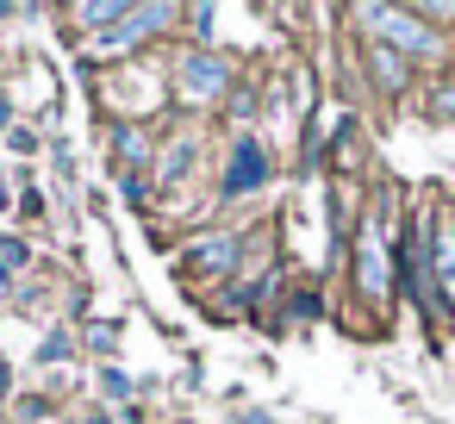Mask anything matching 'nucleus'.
Segmentation results:
<instances>
[{
	"label": "nucleus",
	"instance_id": "obj_1",
	"mask_svg": "<svg viewBox=\"0 0 455 424\" xmlns=\"http://www.w3.org/2000/svg\"><path fill=\"white\" fill-rule=\"evenodd\" d=\"M262 181H268V156H262V144H256V138H243V144L231 150L225 194H250V188H262Z\"/></svg>",
	"mask_w": 455,
	"mask_h": 424
},
{
	"label": "nucleus",
	"instance_id": "obj_2",
	"mask_svg": "<svg viewBox=\"0 0 455 424\" xmlns=\"http://www.w3.org/2000/svg\"><path fill=\"white\" fill-rule=\"evenodd\" d=\"M163 20H169V7H144V13H125V20H119V32H100V38H94V57H107V51H125V44H138V38H144L150 26H163Z\"/></svg>",
	"mask_w": 455,
	"mask_h": 424
},
{
	"label": "nucleus",
	"instance_id": "obj_3",
	"mask_svg": "<svg viewBox=\"0 0 455 424\" xmlns=\"http://www.w3.org/2000/svg\"><path fill=\"white\" fill-rule=\"evenodd\" d=\"M219 88H225V63L219 57H188L181 63V94L188 100H212Z\"/></svg>",
	"mask_w": 455,
	"mask_h": 424
},
{
	"label": "nucleus",
	"instance_id": "obj_4",
	"mask_svg": "<svg viewBox=\"0 0 455 424\" xmlns=\"http://www.w3.org/2000/svg\"><path fill=\"white\" fill-rule=\"evenodd\" d=\"M368 20H380V26H387V38H399V44H405V51H418V57H430V51H436V38H430L424 26H411L405 13H380V7H368Z\"/></svg>",
	"mask_w": 455,
	"mask_h": 424
},
{
	"label": "nucleus",
	"instance_id": "obj_5",
	"mask_svg": "<svg viewBox=\"0 0 455 424\" xmlns=\"http://www.w3.org/2000/svg\"><path fill=\"white\" fill-rule=\"evenodd\" d=\"M362 287H368V293H380V287H387V250H380V225H368V231H362Z\"/></svg>",
	"mask_w": 455,
	"mask_h": 424
},
{
	"label": "nucleus",
	"instance_id": "obj_6",
	"mask_svg": "<svg viewBox=\"0 0 455 424\" xmlns=\"http://www.w3.org/2000/svg\"><path fill=\"white\" fill-rule=\"evenodd\" d=\"M231 256H237V237H212V244H200L188 262H194V268H225Z\"/></svg>",
	"mask_w": 455,
	"mask_h": 424
},
{
	"label": "nucleus",
	"instance_id": "obj_7",
	"mask_svg": "<svg viewBox=\"0 0 455 424\" xmlns=\"http://www.w3.org/2000/svg\"><path fill=\"white\" fill-rule=\"evenodd\" d=\"M436 281H443V300L455 306V244L436 237Z\"/></svg>",
	"mask_w": 455,
	"mask_h": 424
},
{
	"label": "nucleus",
	"instance_id": "obj_8",
	"mask_svg": "<svg viewBox=\"0 0 455 424\" xmlns=\"http://www.w3.org/2000/svg\"><path fill=\"white\" fill-rule=\"evenodd\" d=\"M374 69H380V82H387V88H399V82H405V63H399V57H387V51L374 57Z\"/></svg>",
	"mask_w": 455,
	"mask_h": 424
},
{
	"label": "nucleus",
	"instance_id": "obj_9",
	"mask_svg": "<svg viewBox=\"0 0 455 424\" xmlns=\"http://www.w3.org/2000/svg\"><path fill=\"white\" fill-rule=\"evenodd\" d=\"M188 156H194V144H175V150H169V163H163V181H181Z\"/></svg>",
	"mask_w": 455,
	"mask_h": 424
},
{
	"label": "nucleus",
	"instance_id": "obj_10",
	"mask_svg": "<svg viewBox=\"0 0 455 424\" xmlns=\"http://www.w3.org/2000/svg\"><path fill=\"white\" fill-rule=\"evenodd\" d=\"M100 387H107V399H125V393H132V380H125L119 368H107V374H100Z\"/></svg>",
	"mask_w": 455,
	"mask_h": 424
},
{
	"label": "nucleus",
	"instance_id": "obj_11",
	"mask_svg": "<svg viewBox=\"0 0 455 424\" xmlns=\"http://www.w3.org/2000/svg\"><path fill=\"white\" fill-rule=\"evenodd\" d=\"M20 262H26V244L7 237V244H0V268H20Z\"/></svg>",
	"mask_w": 455,
	"mask_h": 424
},
{
	"label": "nucleus",
	"instance_id": "obj_12",
	"mask_svg": "<svg viewBox=\"0 0 455 424\" xmlns=\"http://www.w3.org/2000/svg\"><path fill=\"white\" fill-rule=\"evenodd\" d=\"M119 150H125V163H144V144H138V132H125V138H119Z\"/></svg>",
	"mask_w": 455,
	"mask_h": 424
},
{
	"label": "nucleus",
	"instance_id": "obj_13",
	"mask_svg": "<svg viewBox=\"0 0 455 424\" xmlns=\"http://www.w3.org/2000/svg\"><path fill=\"white\" fill-rule=\"evenodd\" d=\"M237 424H268V412H243V418H237Z\"/></svg>",
	"mask_w": 455,
	"mask_h": 424
},
{
	"label": "nucleus",
	"instance_id": "obj_14",
	"mask_svg": "<svg viewBox=\"0 0 455 424\" xmlns=\"http://www.w3.org/2000/svg\"><path fill=\"white\" fill-rule=\"evenodd\" d=\"M0 206H7V175H0Z\"/></svg>",
	"mask_w": 455,
	"mask_h": 424
}]
</instances>
